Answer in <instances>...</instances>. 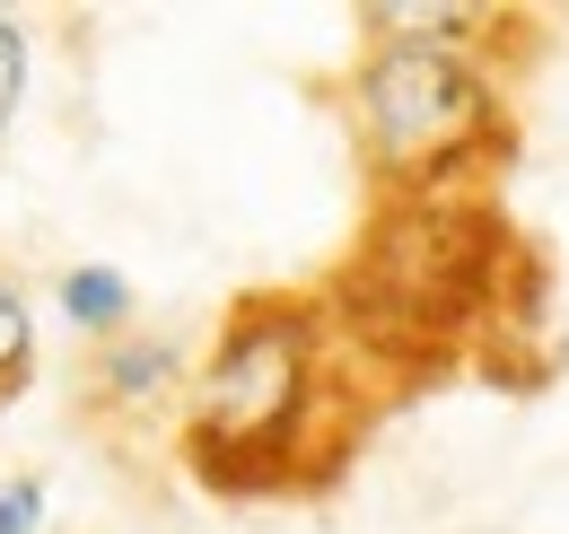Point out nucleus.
<instances>
[{"label":"nucleus","mask_w":569,"mask_h":534,"mask_svg":"<svg viewBox=\"0 0 569 534\" xmlns=\"http://www.w3.org/2000/svg\"><path fill=\"white\" fill-rule=\"evenodd\" d=\"M342 395V325L307 289H254L228 307L176 403V447L211 491H289L325 456Z\"/></svg>","instance_id":"obj_1"},{"label":"nucleus","mask_w":569,"mask_h":534,"mask_svg":"<svg viewBox=\"0 0 569 534\" xmlns=\"http://www.w3.org/2000/svg\"><path fill=\"white\" fill-rule=\"evenodd\" d=\"M342 123L386 201L465 194L517 140L499 62L447 44H359V62L342 70Z\"/></svg>","instance_id":"obj_2"},{"label":"nucleus","mask_w":569,"mask_h":534,"mask_svg":"<svg viewBox=\"0 0 569 534\" xmlns=\"http://www.w3.org/2000/svg\"><path fill=\"white\" fill-rule=\"evenodd\" d=\"M499 228L482 201L429 194V201H386V219L359 237V264L342 271L333 325L359 350H403V342H447L465 334L491 298Z\"/></svg>","instance_id":"obj_3"},{"label":"nucleus","mask_w":569,"mask_h":534,"mask_svg":"<svg viewBox=\"0 0 569 534\" xmlns=\"http://www.w3.org/2000/svg\"><path fill=\"white\" fill-rule=\"evenodd\" d=\"M184 377H193L184 342L149 334V325L97 342V359H88V386H97L106 412H158V403H184Z\"/></svg>","instance_id":"obj_4"},{"label":"nucleus","mask_w":569,"mask_h":534,"mask_svg":"<svg viewBox=\"0 0 569 534\" xmlns=\"http://www.w3.org/2000/svg\"><path fill=\"white\" fill-rule=\"evenodd\" d=\"M359 36H368V44H447V53H491L499 9H473V0H377V9H359Z\"/></svg>","instance_id":"obj_5"},{"label":"nucleus","mask_w":569,"mask_h":534,"mask_svg":"<svg viewBox=\"0 0 569 534\" xmlns=\"http://www.w3.org/2000/svg\"><path fill=\"white\" fill-rule=\"evenodd\" d=\"M53 316H62L88 350H97V342L132 334L141 298H132V280H123L114 264H62V271H53Z\"/></svg>","instance_id":"obj_6"},{"label":"nucleus","mask_w":569,"mask_h":534,"mask_svg":"<svg viewBox=\"0 0 569 534\" xmlns=\"http://www.w3.org/2000/svg\"><path fill=\"white\" fill-rule=\"evenodd\" d=\"M36 350H44L36 298H27V280H18V271H0V403L27 395V377H36Z\"/></svg>","instance_id":"obj_7"},{"label":"nucleus","mask_w":569,"mask_h":534,"mask_svg":"<svg viewBox=\"0 0 569 534\" xmlns=\"http://www.w3.org/2000/svg\"><path fill=\"white\" fill-rule=\"evenodd\" d=\"M27 88H36V36L18 9H0V132L27 115Z\"/></svg>","instance_id":"obj_8"},{"label":"nucleus","mask_w":569,"mask_h":534,"mask_svg":"<svg viewBox=\"0 0 569 534\" xmlns=\"http://www.w3.org/2000/svg\"><path fill=\"white\" fill-rule=\"evenodd\" d=\"M44 517H53V491L36 473H9L0 482V534H44Z\"/></svg>","instance_id":"obj_9"}]
</instances>
